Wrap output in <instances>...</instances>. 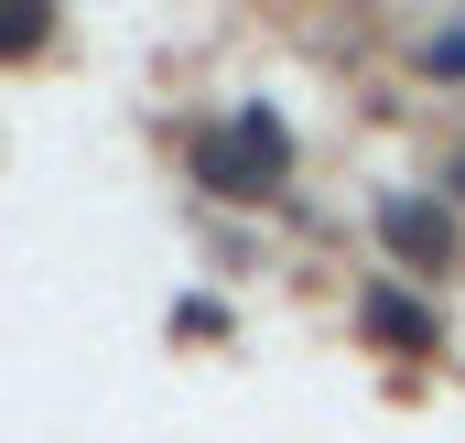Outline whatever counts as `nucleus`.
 I'll use <instances>...</instances> for the list:
<instances>
[{"label":"nucleus","mask_w":465,"mask_h":443,"mask_svg":"<svg viewBox=\"0 0 465 443\" xmlns=\"http://www.w3.org/2000/svg\"><path fill=\"white\" fill-rule=\"evenodd\" d=\"M0 44L22 54V44H44V11H0Z\"/></svg>","instance_id":"1"}]
</instances>
